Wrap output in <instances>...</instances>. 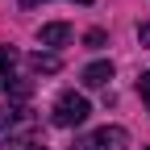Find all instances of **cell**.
Segmentation results:
<instances>
[{
	"instance_id": "3",
	"label": "cell",
	"mask_w": 150,
	"mask_h": 150,
	"mask_svg": "<svg viewBox=\"0 0 150 150\" xmlns=\"http://www.w3.org/2000/svg\"><path fill=\"white\" fill-rule=\"evenodd\" d=\"M129 146V134L121 125H104V129H96V134H92L79 150H125Z\"/></svg>"
},
{
	"instance_id": "1",
	"label": "cell",
	"mask_w": 150,
	"mask_h": 150,
	"mask_svg": "<svg viewBox=\"0 0 150 150\" xmlns=\"http://www.w3.org/2000/svg\"><path fill=\"white\" fill-rule=\"evenodd\" d=\"M33 129H38L33 108H25V104H0V146L25 142Z\"/></svg>"
},
{
	"instance_id": "9",
	"label": "cell",
	"mask_w": 150,
	"mask_h": 150,
	"mask_svg": "<svg viewBox=\"0 0 150 150\" xmlns=\"http://www.w3.org/2000/svg\"><path fill=\"white\" fill-rule=\"evenodd\" d=\"M83 42H88L92 50H96V46H104V29H88V38H83Z\"/></svg>"
},
{
	"instance_id": "12",
	"label": "cell",
	"mask_w": 150,
	"mask_h": 150,
	"mask_svg": "<svg viewBox=\"0 0 150 150\" xmlns=\"http://www.w3.org/2000/svg\"><path fill=\"white\" fill-rule=\"evenodd\" d=\"M33 4H42V0H21V8H33Z\"/></svg>"
},
{
	"instance_id": "5",
	"label": "cell",
	"mask_w": 150,
	"mask_h": 150,
	"mask_svg": "<svg viewBox=\"0 0 150 150\" xmlns=\"http://www.w3.org/2000/svg\"><path fill=\"white\" fill-rule=\"evenodd\" d=\"M112 79V63H92L83 67V88H104Z\"/></svg>"
},
{
	"instance_id": "13",
	"label": "cell",
	"mask_w": 150,
	"mask_h": 150,
	"mask_svg": "<svg viewBox=\"0 0 150 150\" xmlns=\"http://www.w3.org/2000/svg\"><path fill=\"white\" fill-rule=\"evenodd\" d=\"M25 150H46V146H25Z\"/></svg>"
},
{
	"instance_id": "4",
	"label": "cell",
	"mask_w": 150,
	"mask_h": 150,
	"mask_svg": "<svg viewBox=\"0 0 150 150\" xmlns=\"http://www.w3.org/2000/svg\"><path fill=\"white\" fill-rule=\"evenodd\" d=\"M38 38H42V46H63L67 38H71V25L67 21H50V25H42Z\"/></svg>"
},
{
	"instance_id": "6",
	"label": "cell",
	"mask_w": 150,
	"mask_h": 150,
	"mask_svg": "<svg viewBox=\"0 0 150 150\" xmlns=\"http://www.w3.org/2000/svg\"><path fill=\"white\" fill-rule=\"evenodd\" d=\"M13 67H17V50L13 46H0V92H4V83L13 79Z\"/></svg>"
},
{
	"instance_id": "10",
	"label": "cell",
	"mask_w": 150,
	"mask_h": 150,
	"mask_svg": "<svg viewBox=\"0 0 150 150\" xmlns=\"http://www.w3.org/2000/svg\"><path fill=\"white\" fill-rule=\"evenodd\" d=\"M138 92H142V100H146V108H150V71L138 79Z\"/></svg>"
},
{
	"instance_id": "8",
	"label": "cell",
	"mask_w": 150,
	"mask_h": 150,
	"mask_svg": "<svg viewBox=\"0 0 150 150\" xmlns=\"http://www.w3.org/2000/svg\"><path fill=\"white\" fill-rule=\"evenodd\" d=\"M33 71H46V75H54V71H59V59H54V54H33Z\"/></svg>"
},
{
	"instance_id": "2",
	"label": "cell",
	"mask_w": 150,
	"mask_h": 150,
	"mask_svg": "<svg viewBox=\"0 0 150 150\" xmlns=\"http://www.w3.org/2000/svg\"><path fill=\"white\" fill-rule=\"evenodd\" d=\"M88 100L79 96V92H63L59 100H54V125L59 129H75V125H83L88 121Z\"/></svg>"
},
{
	"instance_id": "11",
	"label": "cell",
	"mask_w": 150,
	"mask_h": 150,
	"mask_svg": "<svg viewBox=\"0 0 150 150\" xmlns=\"http://www.w3.org/2000/svg\"><path fill=\"white\" fill-rule=\"evenodd\" d=\"M138 42H142V46H150V21H146V25H138Z\"/></svg>"
},
{
	"instance_id": "7",
	"label": "cell",
	"mask_w": 150,
	"mask_h": 150,
	"mask_svg": "<svg viewBox=\"0 0 150 150\" xmlns=\"http://www.w3.org/2000/svg\"><path fill=\"white\" fill-rule=\"evenodd\" d=\"M4 92H8V96H17V100H29V92H33V83H29V79H17V75H13V79L4 83Z\"/></svg>"
}]
</instances>
